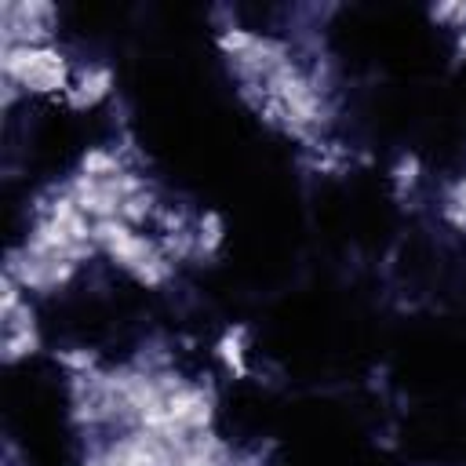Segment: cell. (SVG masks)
Segmentation results:
<instances>
[{
    "label": "cell",
    "mask_w": 466,
    "mask_h": 466,
    "mask_svg": "<svg viewBox=\"0 0 466 466\" xmlns=\"http://www.w3.org/2000/svg\"><path fill=\"white\" fill-rule=\"evenodd\" d=\"M106 91H109V73H106V69H91V73H84L80 87L73 91V102H76V106H91V102H98Z\"/></svg>",
    "instance_id": "obj_1"
},
{
    "label": "cell",
    "mask_w": 466,
    "mask_h": 466,
    "mask_svg": "<svg viewBox=\"0 0 466 466\" xmlns=\"http://www.w3.org/2000/svg\"><path fill=\"white\" fill-rule=\"evenodd\" d=\"M397 182H400V186H404V182H408V186L415 182V160H408V164H400V171H397Z\"/></svg>",
    "instance_id": "obj_2"
}]
</instances>
